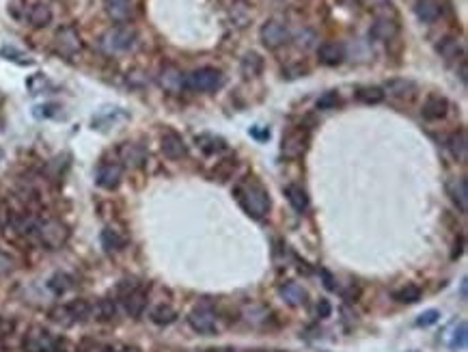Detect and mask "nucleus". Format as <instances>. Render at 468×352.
I'll use <instances>...</instances> for the list:
<instances>
[{
    "label": "nucleus",
    "mask_w": 468,
    "mask_h": 352,
    "mask_svg": "<svg viewBox=\"0 0 468 352\" xmlns=\"http://www.w3.org/2000/svg\"><path fill=\"white\" fill-rule=\"evenodd\" d=\"M121 178H123L121 163H102L98 169V175H95V182H98L100 188L115 190L121 184Z\"/></svg>",
    "instance_id": "obj_10"
},
{
    "label": "nucleus",
    "mask_w": 468,
    "mask_h": 352,
    "mask_svg": "<svg viewBox=\"0 0 468 352\" xmlns=\"http://www.w3.org/2000/svg\"><path fill=\"white\" fill-rule=\"evenodd\" d=\"M447 110H449V102L445 95L440 93H429L425 102H423V108H421V115L423 119L427 121H438L447 115Z\"/></svg>",
    "instance_id": "obj_12"
},
{
    "label": "nucleus",
    "mask_w": 468,
    "mask_h": 352,
    "mask_svg": "<svg viewBox=\"0 0 468 352\" xmlns=\"http://www.w3.org/2000/svg\"><path fill=\"white\" fill-rule=\"evenodd\" d=\"M447 193H449L451 201L458 205V210L464 214L468 210V180L464 175H460V178H451L447 182Z\"/></svg>",
    "instance_id": "obj_15"
},
{
    "label": "nucleus",
    "mask_w": 468,
    "mask_h": 352,
    "mask_svg": "<svg viewBox=\"0 0 468 352\" xmlns=\"http://www.w3.org/2000/svg\"><path fill=\"white\" fill-rule=\"evenodd\" d=\"M447 147H449V152L454 154V158H458V160H466V154H468V138H466V132L464 130H458V132H454L449 136V141H447Z\"/></svg>",
    "instance_id": "obj_26"
},
{
    "label": "nucleus",
    "mask_w": 468,
    "mask_h": 352,
    "mask_svg": "<svg viewBox=\"0 0 468 352\" xmlns=\"http://www.w3.org/2000/svg\"><path fill=\"white\" fill-rule=\"evenodd\" d=\"M67 238H70V229L63 225L61 220H56V218L39 220L35 242L43 245L45 249H61L67 242Z\"/></svg>",
    "instance_id": "obj_4"
},
{
    "label": "nucleus",
    "mask_w": 468,
    "mask_h": 352,
    "mask_svg": "<svg viewBox=\"0 0 468 352\" xmlns=\"http://www.w3.org/2000/svg\"><path fill=\"white\" fill-rule=\"evenodd\" d=\"M70 313H72V320L74 322H85V320L91 318V302L78 298V300H72L67 305Z\"/></svg>",
    "instance_id": "obj_31"
},
{
    "label": "nucleus",
    "mask_w": 468,
    "mask_h": 352,
    "mask_svg": "<svg viewBox=\"0 0 468 352\" xmlns=\"http://www.w3.org/2000/svg\"><path fill=\"white\" fill-rule=\"evenodd\" d=\"M438 318H440V311L427 309V311H423L421 315L416 318V327H432L434 322H438Z\"/></svg>",
    "instance_id": "obj_40"
},
{
    "label": "nucleus",
    "mask_w": 468,
    "mask_h": 352,
    "mask_svg": "<svg viewBox=\"0 0 468 352\" xmlns=\"http://www.w3.org/2000/svg\"><path fill=\"white\" fill-rule=\"evenodd\" d=\"M61 340L45 329H30L24 338L26 352H58Z\"/></svg>",
    "instance_id": "obj_5"
},
{
    "label": "nucleus",
    "mask_w": 468,
    "mask_h": 352,
    "mask_svg": "<svg viewBox=\"0 0 468 352\" xmlns=\"http://www.w3.org/2000/svg\"><path fill=\"white\" fill-rule=\"evenodd\" d=\"M54 50L61 56H65V59H72V56H76L80 50H83V39H80L78 30L74 26H63V28L56 30Z\"/></svg>",
    "instance_id": "obj_6"
},
{
    "label": "nucleus",
    "mask_w": 468,
    "mask_h": 352,
    "mask_svg": "<svg viewBox=\"0 0 468 352\" xmlns=\"http://www.w3.org/2000/svg\"><path fill=\"white\" fill-rule=\"evenodd\" d=\"M119 158H121V167H142L145 160H147V149H145L140 143H123L119 147Z\"/></svg>",
    "instance_id": "obj_14"
},
{
    "label": "nucleus",
    "mask_w": 468,
    "mask_h": 352,
    "mask_svg": "<svg viewBox=\"0 0 468 352\" xmlns=\"http://www.w3.org/2000/svg\"><path fill=\"white\" fill-rule=\"evenodd\" d=\"M397 33H399V24L395 22V18H389V15H380L369 28V37H374L376 41H391L395 39Z\"/></svg>",
    "instance_id": "obj_11"
},
{
    "label": "nucleus",
    "mask_w": 468,
    "mask_h": 352,
    "mask_svg": "<svg viewBox=\"0 0 468 352\" xmlns=\"http://www.w3.org/2000/svg\"><path fill=\"white\" fill-rule=\"evenodd\" d=\"M224 85V76L216 68H201L184 76V87L195 93H209Z\"/></svg>",
    "instance_id": "obj_2"
},
{
    "label": "nucleus",
    "mask_w": 468,
    "mask_h": 352,
    "mask_svg": "<svg viewBox=\"0 0 468 352\" xmlns=\"http://www.w3.org/2000/svg\"><path fill=\"white\" fill-rule=\"evenodd\" d=\"M160 147H162L164 156L171 158V160H182L188 156V145L184 143V138L173 132V130H167L162 134V141H160Z\"/></svg>",
    "instance_id": "obj_13"
},
{
    "label": "nucleus",
    "mask_w": 468,
    "mask_h": 352,
    "mask_svg": "<svg viewBox=\"0 0 468 352\" xmlns=\"http://www.w3.org/2000/svg\"><path fill=\"white\" fill-rule=\"evenodd\" d=\"M160 85H162V89L169 93H177L184 87V76L175 68H164L162 74H160Z\"/></svg>",
    "instance_id": "obj_27"
},
{
    "label": "nucleus",
    "mask_w": 468,
    "mask_h": 352,
    "mask_svg": "<svg viewBox=\"0 0 468 352\" xmlns=\"http://www.w3.org/2000/svg\"><path fill=\"white\" fill-rule=\"evenodd\" d=\"M50 290L54 292V294H65L70 287H72V279L67 277V275H63V273H58V275H54L52 279H50Z\"/></svg>",
    "instance_id": "obj_36"
},
{
    "label": "nucleus",
    "mask_w": 468,
    "mask_h": 352,
    "mask_svg": "<svg viewBox=\"0 0 468 352\" xmlns=\"http://www.w3.org/2000/svg\"><path fill=\"white\" fill-rule=\"evenodd\" d=\"M393 298L397 302H403V305H412V302H418V298H421V287L418 285H403L401 290H397L393 294Z\"/></svg>",
    "instance_id": "obj_32"
},
{
    "label": "nucleus",
    "mask_w": 468,
    "mask_h": 352,
    "mask_svg": "<svg viewBox=\"0 0 468 352\" xmlns=\"http://www.w3.org/2000/svg\"><path fill=\"white\" fill-rule=\"evenodd\" d=\"M306 143H309L306 130H302V127H294V130H289L287 134H283L281 152L287 158H300L306 152Z\"/></svg>",
    "instance_id": "obj_8"
},
{
    "label": "nucleus",
    "mask_w": 468,
    "mask_h": 352,
    "mask_svg": "<svg viewBox=\"0 0 468 352\" xmlns=\"http://www.w3.org/2000/svg\"><path fill=\"white\" fill-rule=\"evenodd\" d=\"M106 13L112 20L123 24L134 15V0H104Z\"/></svg>",
    "instance_id": "obj_18"
},
{
    "label": "nucleus",
    "mask_w": 468,
    "mask_h": 352,
    "mask_svg": "<svg viewBox=\"0 0 468 352\" xmlns=\"http://www.w3.org/2000/svg\"><path fill=\"white\" fill-rule=\"evenodd\" d=\"M188 322H190L192 329H195L197 333H201V335H214L218 331L216 315H214L212 309H207V307L192 309L190 315H188Z\"/></svg>",
    "instance_id": "obj_9"
},
{
    "label": "nucleus",
    "mask_w": 468,
    "mask_h": 352,
    "mask_svg": "<svg viewBox=\"0 0 468 352\" xmlns=\"http://www.w3.org/2000/svg\"><path fill=\"white\" fill-rule=\"evenodd\" d=\"M317 313H319V318H328L330 315V302L328 300H319L317 302Z\"/></svg>",
    "instance_id": "obj_44"
},
{
    "label": "nucleus",
    "mask_w": 468,
    "mask_h": 352,
    "mask_svg": "<svg viewBox=\"0 0 468 352\" xmlns=\"http://www.w3.org/2000/svg\"><path fill=\"white\" fill-rule=\"evenodd\" d=\"M259 39L266 48H270V50H277V48L289 43V39H292V33H289V28L279 22V20H270L266 22L262 28H259Z\"/></svg>",
    "instance_id": "obj_7"
},
{
    "label": "nucleus",
    "mask_w": 468,
    "mask_h": 352,
    "mask_svg": "<svg viewBox=\"0 0 468 352\" xmlns=\"http://www.w3.org/2000/svg\"><path fill=\"white\" fill-rule=\"evenodd\" d=\"M317 59H319L321 65L334 68V65H339V63H343V59H345V48H343V43H337V41L321 43L319 50H317Z\"/></svg>",
    "instance_id": "obj_16"
},
{
    "label": "nucleus",
    "mask_w": 468,
    "mask_h": 352,
    "mask_svg": "<svg viewBox=\"0 0 468 352\" xmlns=\"http://www.w3.org/2000/svg\"><path fill=\"white\" fill-rule=\"evenodd\" d=\"M279 294H281V298L287 302V305H292V307L302 305V302L306 300V292H304V287H302V285H298V283H294V281H289V283L281 285V287H279Z\"/></svg>",
    "instance_id": "obj_22"
},
{
    "label": "nucleus",
    "mask_w": 468,
    "mask_h": 352,
    "mask_svg": "<svg viewBox=\"0 0 468 352\" xmlns=\"http://www.w3.org/2000/svg\"><path fill=\"white\" fill-rule=\"evenodd\" d=\"M58 106L56 104H43V106H35V117H54L56 115Z\"/></svg>",
    "instance_id": "obj_42"
},
{
    "label": "nucleus",
    "mask_w": 468,
    "mask_h": 352,
    "mask_svg": "<svg viewBox=\"0 0 468 352\" xmlns=\"http://www.w3.org/2000/svg\"><path fill=\"white\" fill-rule=\"evenodd\" d=\"M460 80H462V85H466V61H462V68H460Z\"/></svg>",
    "instance_id": "obj_48"
},
{
    "label": "nucleus",
    "mask_w": 468,
    "mask_h": 352,
    "mask_svg": "<svg viewBox=\"0 0 468 352\" xmlns=\"http://www.w3.org/2000/svg\"><path fill=\"white\" fill-rule=\"evenodd\" d=\"M246 320L251 324H262L268 320V309L262 307V305H253V307L246 309Z\"/></svg>",
    "instance_id": "obj_37"
},
{
    "label": "nucleus",
    "mask_w": 468,
    "mask_h": 352,
    "mask_svg": "<svg viewBox=\"0 0 468 352\" xmlns=\"http://www.w3.org/2000/svg\"><path fill=\"white\" fill-rule=\"evenodd\" d=\"M123 238L115 231V229H104L102 231V247L108 251V253H112V251H121L123 249Z\"/></svg>",
    "instance_id": "obj_34"
},
{
    "label": "nucleus",
    "mask_w": 468,
    "mask_h": 352,
    "mask_svg": "<svg viewBox=\"0 0 468 352\" xmlns=\"http://www.w3.org/2000/svg\"><path fill=\"white\" fill-rule=\"evenodd\" d=\"M451 348L454 350H462V348H466V322H462L460 324V329L454 333V340H451V344H449Z\"/></svg>",
    "instance_id": "obj_41"
},
{
    "label": "nucleus",
    "mask_w": 468,
    "mask_h": 352,
    "mask_svg": "<svg viewBox=\"0 0 468 352\" xmlns=\"http://www.w3.org/2000/svg\"><path fill=\"white\" fill-rule=\"evenodd\" d=\"M382 89H384V93L393 95L397 100H412L416 95V85L408 78H391Z\"/></svg>",
    "instance_id": "obj_17"
},
{
    "label": "nucleus",
    "mask_w": 468,
    "mask_h": 352,
    "mask_svg": "<svg viewBox=\"0 0 468 352\" xmlns=\"http://www.w3.org/2000/svg\"><path fill=\"white\" fill-rule=\"evenodd\" d=\"M197 143L205 154H216V152H222L224 147H227L224 145V141L220 136H214V134H203V136L197 138Z\"/></svg>",
    "instance_id": "obj_33"
},
{
    "label": "nucleus",
    "mask_w": 468,
    "mask_h": 352,
    "mask_svg": "<svg viewBox=\"0 0 468 352\" xmlns=\"http://www.w3.org/2000/svg\"><path fill=\"white\" fill-rule=\"evenodd\" d=\"M321 277H324V285L328 287V290H334V279H332V275L328 273V270H321Z\"/></svg>",
    "instance_id": "obj_46"
},
{
    "label": "nucleus",
    "mask_w": 468,
    "mask_h": 352,
    "mask_svg": "<svg viewBox=\"0 0 468 352\" xmlns=\"http://www.w3.org/2000/svg\"><path fill=\"white\" fill-rule=\"evenodd\" d=\"M240 70L244 78H257L264 72V59L257 52H248V54H244V59H242Z\"/></svg>",
    "instance_id": "obj_25"
},
{
    "label": "nucleus",
    "mask_w": 468,
    "mask_h": 352,
    "mask_svg": "<svg viewBox=\"0 0 468 352\" xmlns=\"http://www.w3.org/2000/svg\"><path fill=\"white\" fill-rule=\"evenodd\" d=\"M460 294H462V298H464V300L468 298V283H466V279H462V285H460Z\"/></svg>",
    "instance_id": "obj_47"
},
{
    "label": "nucleus",
    "mask_w": 468,
    "mask_h": 352,
    "mask_svg": "<svg viewBox=\"0 0 468 352\" xmlns=\"http://www.w3.org/2000/svg\"><path fill=\"white\" fill-rule=\"evenodd\" d=\"M339 102H341V98H339L337 91H326L317 98V108L319 110H332V108L339 106Z\"/></svg>",
    "instance_id": "obj_35"
},
{
    "label": "nucleus",
    "mask_w": 468,
    "mask_h": 352,
    "mask_svg": "<svg viewBox=\"0 0 468 352\" xmlns=\"http://www.w3.org/2000/svg\"><path fill=\"white\" fill-rule=\"evenodd\" d=\"M251 136H255L257 141H268L270 138V130H268V127H251Z\"/></svg>",
    "instance_id": "obj_43"
},
{
    "label": "nucleus",
    "mask_w": 468,
    "mask_h": 352,
    "mask_svg": "<svg viewBox=\"0 0 468 352\" xmlns=\"http://www.w3.org/2000/svg\"><path fill=\"white\" fill-rule=\"evenodd\" d=\"M235 197L240 205L244 207V212L251 214L253 218H264L270 210V199L264 186L257 182H244L235 188Z\"/></svg>",
    "instance_id": "obj_1"
},
{
    "label": "nucleus",
    "mask_w": 468,
    "mask_h": 352,
    "mask_svg": "<svg viewBox=\"0 0 468 352\" xmlns=\"http://www.w3.org/2000/svg\"><path fill=\"white\" fill-rule=\"evenodd\" d=\"M134 43H136V30L130 24L112 26L110 30H106L104 37H102V48L110 54L132 50Z\"/></svg>",
    "instance_id": "obj_3"
},
{
    "label": "nucleus",
    "mask_w": 468,
    "mask_h": 352,
    "mask_svg": "<svg viewBox=\"0 0 468 352\" xmlns=\"http://www.w3.org/2000/svg\"><path fill=\"white\" fill-rule=\"evenodd\" d=\"M117 315V305L115 300L110 298H102L95 305H91V318L98 320V322H110L112 318Z\"/></svg>",
    "instance_id": "obj_24"
},
{
    "label": "nucleus",
    "mask_w": 468,
    "mask_h": 352,
    "mask_svg": "<svg viewBox=\"0 0 468 352\" xmlns=\"http://www.w3.org/2000/svg\"><path fill=\"white\" fill-rule=\"evenodd\" d=\"M384 98H386V93L382 87H361L357 91V100L363 104H380V102H384Z\"/></svg>",
    "instance_id": "obj_29"
},
{
    "label": "nucleus",
    "mask_w": 468,
    "mask_h": 352,
    "mask_svg": "<svg viewBox=\"0 0 468 352\" xmlns=\"http://www.w3.org/2000/svg\"><path fill=\"white\" fill-rule=\"evenodd\" d=\"M436 50H438V54H440L443 59H454V56H458V52L462 50V48H460V39L447 35V37H443V39L438 41V45H436Z\"/></svg>",
    "instance_id": "obj_30"
},
{
    "label": "nucleus",
    "mask_w": 468,
    "mask_h": 352,
    "mask_svg": "<svg viewBox=\"0 0 468 352\" xmlns=\"http://www.w3.org/2000/svg\"><path fill=\"white\" fill-rule=\"evenodd\" d=\"M209 352H233L231 348H218V350H209Z\"/></svg>",
    "instance_id": "obj_50"
},
{
    "label": "nucleus",
    "mask_w": 468,
    "mask_h": 352,
    "mask_svg": "<svg viewBox=\"0 0 468 352\" xmlns=\"http://www.w3.org/2000/svg\"><path fill=\"white\" fill-rule=\"evenodd\" d=\"M0 56H5V59H9L13 63H20V65H33V61L24 59V54L18 52V50H13V48H3V50H0Z\"/></svg>",
    "instance_id": "obj_39"
},
{
    "label": "nucleus",
    "mask_w": 468,
    "mask_h": 352,
    "mask_svg": "<svg viewBox=\"0 0 468 352\" xmlns=\"http://www.w3.org/2000/svg\"><path fill=\"white\" fill-rule=\"evenodd\" d=\"M117 352H140L138 348H123V350H117Z\"/></svg>",
    "instance_id": "obj_49"
},
{
    "label": "nucleus",
    "mask_w": 468,
    "mask_h": 352,
    "mask_svg": "<svg viewBox=\"0 0 468 352\" xmlns=\"http://www.w3.org/2000/svg\"><path fill=\"white\" fill-rule=\"evenodd\" d=\"M9 268H11V260L7 258V255L0 253V273H7Z\"/></svg>",
    "instance_id": "obj_45"
},
{
    "label": "nucleus",
    "mask_w": 468,
    "mask_h": 352,
    "mask_svg": "<svg viewBox=\"0 0 468 352\" xmlns=\"http://www.w3.org/2000/svg\"><path fill=\"white\" fill-rule=\"evenodd\" d=\"M121 300H123L127 315H132V318H140V313L145 311V307H147V294H145L142 287H136L134 292L125 294Z\"/></svg>",
    "instance_id": "obj_20"
},
{
    "label": "nucleus",
    "mask_w": 468,
    "mask_h": 352,
    "mask_svg": "<svg viewBox=\"0 0 468 352\" xmlns=\"http://www.w3.org/2000/svg\"><path fill=\"white\" fill-rule=\"evenodd\" d=\"M28 22L35 28H43L52 22V11L45 3H33L28 9Z\"/></svg>",
    "instance_id": "obj_21"
},
{
    "label": "nucleus",
    "mask_w": 468,
    "mask_h": 352,
    "mask_svg": "<svg viewBox=\"0 0 468 352\" xmlns=\"http://www.w3.org/2000/svg\"><path fill=\"white\" fill-rule=\"evenodd\" d=\"M149 318H151V322L158 324V327H169L177 320V311L171 305H158V307L151 309Z\"/></svg>",
    "instance_id": "obj_28"
},
{
    "label": "nucleus",
    "mask_w": 468,
    "mask_h": 352,
    "mask_svg": "<svg viewBox=\"0 0 468 352\" xmlns=\"http://www.w3.org/2000/svg\"><path fill=\"white\" fill-rule=\"evenodd\" d=\"M414 15L418 18V22L423 24H432L443 15V5L438 0H416L414 3Z\"/></svg>",
    "instance_id": "obj_19"
},
{
    "label": "nucleus",
    "mask_w": 468,
    "mask_h": 352,
    "mask_svg": "<svg viewBox=\"0 0 468 352\" xmlns=\"http://www.w3.org/2000/svg\"><path fill=\"white\" fill-rule=\"evenodd\" d=\"M285 195H287L289 205L294 207V212H298V214L306 212V207H309V197H306V193H304V188H302V186H298V184H289V186L285 188Z\"/></svg>",
    "instance_id": "obj_23"
},
{
    "label": "nucleus",
    "mask_w": 468,
    "mask_h": 352,
    "mask_svg": "<svg viewBox=\"0 0 468 352\" xmlns=\"http://www.w3.org/2000/svg\"><path fill=\"white\" fill-rule=\"evenodd\" d=\"M50 318L54 320V322H58V324H65V327L74 324V320H72V313H70L67 305H61V307H54V309L50 311Z\"/></svg>",
    "instance_id": "obj_38"
}]
</instances>
